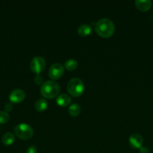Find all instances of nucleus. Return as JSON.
<instances>
[{"instance_id": "4", "label": "nucleus", "mask_w": 153, "mask_h": 153, "mask_svg": "<svg viewBox=\"0 0 153 153\" xmlns=\"http://www.w3.org/2000/svg\"><path fill=\"white\" fill-rule=\"evenodd\" d=\"M14 133L16 137L22 140H28L33 136V129L26 123L18 124L14 128Z\"/></svg>"}, {"instance_id": "17", "label": "nucleus", "mask_w": 153, "mask_h": 153, "mask_svg": "<svg viewBox=\"0 0 153 153\" xmlns=\"http://www.w3.org/2000/svg\"><path fill=\"white\" fill-rule=\"evenodd\" d=\"M34 82L38 85H42L43 84V76H40V74H37L36 77L34 78Z\"/></svg>"}, {"instance_id": "12", "label": "nucleus", "mask_w": 153, "mask_h": 153, "mask_svg": "<svg viewBox=\"0 0 153 153\" xmlns=\"http://www.w3.org/2000/svg\"><path fill=\"white\" fill-rule=\"evenodd\" d=\"M47 106L48 103L44 99H39L36 101L35 104H34V107L38 111H44L47 108Z\"/></svg>"}, {"instance_id": "19", "label": "nucleus", "mask_w": 153, "mask_h": 153, "mask_svg": "<svg viewBox=\"0 0 153 153\" xmlns=\"http://www.w3.org/2000/svg\"><path fill=\"white\" fill-rule=\"evenodd\" d=\"M4 109H5V111L7 112H9L10 111H12V109H13V105H12V104L10 102H8L6 103L5 105H4Z\"/></svg>"}, {"instance_id": "3", "label": "nucleus", "mask_w": 153, "mask_h": 153, "mask_svg": "<svg viewBox=\"0 0 153 153\" xmlns=\"http://www.w3.org/2000/svg\"><path fill=\"white\" fill-rule=\"evenodd\" d=\"M67 88L70 96L78 97L82 94L85 87L82 80L78 78H73L68 83Z\"/></svg>"}, {"instance_id": "15", "label": "nucleus", "mask_w": 153, "mask_h": 153, "mask_svg": "<svg viewBox=\"0 0 153 153\" xmlns=\"http://www.w3.org/2000/svg\"><path fill=\"white\" fill-rule=\"evenodd\" d=\"M81 111V108L80 106L78 104H72L68 108V113L70 116L72 117H76L80 114Z\"/></svg>"}, {"instance_id": "14", "label": "nucleus", "mask_w": 153, "mask_h": 153, "mask_svg": "<svg viewBox=\"0 0 153 153\" xmlns=\"http://www.w3.org/2000/svg\"><path fill=\"white\" fill-rule=\"evenodd\" d=\"M78 63L74 58H70V59H68L67 61L64 62V67H65L66 70H69V71H73L77 67Z\"/></svg>"}, {"instance_id": "8", "label": "nucleus", "mask_w": 153, "mask_h": 153, "mask_svg": "<svg viewBox=\"0 0 153 153\" xmlns=\"http://www.w3.org/2000/svg\"><path fill=\"white\" fill-rule=\"evenodd\" d=\"M143 143V139L142 136L139 134H131L129 137V144L134 149H140Z\"/></svg>"}, {"instance_id": "2", "label": "nucleus", "mask_w": 153, "mask_h": 153, "mask_svg": "<svg viewBox=\"0 0 153 153\" xmlns=\"http://www.w3.org/2000/svg\"><path fill=\"white\" fill-rule=\"evenodd\" d=\"M59 86L53 81H46L40 86V94L46 99H52L58 95Z\"/></svg>"}, {"instance_id": "18", "label": "nucleus", "mask_w": 153, "mask_h": 153, "mask_svg": "<svg viewBox=\"0 0 153 153\" xmlns=\"http://www.w3.org/2000/svg\"><path fill=\"white\" fill-rule=\"evenodd\" d=\"M26 153H38L37 148H36V146H29V147L27 148Z\"/></svg>"}, {"instance_id": "9", "label": "nucleus", "mask_w": 153, "mask_h": 153, "mask_svg": "<svg viewBox=\"0 0 153 153\" xmlns=\"http://www.w3.org/2000/svg\"><path fill=\"white\" fill-rule=\"evenodd\" d=\"M135 5L136 8L142 12H146L150 9L152 7L151 0H136Z\"/></svg>"}, {"instance_id": "20", "label": "nucleus", "mask_w": 153, "mask_h": 153, "mask_svg": "<svg viewBox=\"0 0 153 153\" xmlns=\"http://www.w3.org/2000/svg\"><path fill=\"white\" fill-rule=\"evenodd\" d=\"M140 153H150V150L148 147L142 146V147L140 149Z\"/></svg>"}, {"instance_id": "6", "label": "nucleus", "mask_w": 153, "mask_h": 153, "mask_svg": "<svg viewBox=\"0 0 153 153\" xmlns=\"http://www.w3.org/2000/svg\"><path fill=\"white\" fill-rule=\"evenodd\" d=\"M64 74V67L59 63L52 64L49 70V77L52 80L60 79Z\"/></svg>"}, {"instance_id": "5", "label": "nucleus", "mask_w": 153, "mask_h": 153, "mask_svg": "<svg viewBox=\"0 0 153 153\" xmlns=\"http://www.w3.org/2000/svg\"><path fill=\"white\" fill-rule=\"evenodd\" d=\"M45 66H46V61L44 59V58L40 56L33 58L30 63V68L32 71L37 74H40L44 70Z\"/></svg>"}, {"instance_id": "10", "label": "nucleus", "mask_w": 153, "mask_h": 153, "mask_svg": "<svg viewBox=\"0 0 153 153\" xmlns=\"http://www.w3.org/2000/svg\"><path fill=\"white\" fill-rule=\"evenodd\" d=\"M71 102V98L69 95L66 94H60L56 98V103L61 107H65L68 106Z\"/></svg>"}, {"instance_id": "16", "label": "nucleus", "mask_w": 153, "mask_h": 153, "mask_svg": "<svg viewBox=\"0 0 153 153\" xmlns=\"http://www.w3.org/2000/svg\"><path fill=\"white\" fill-rule=\"evenodd\" d=\"M10 119V116L6 111H0V123H6Z\"/></svg>"}, {"instance_id": "7", "label": "nucleus", "mask_w": 153, "mask_h": 153, "mask_svg": "<svg viewBox=\"0 0 153 153\" xmlns=\"http://www.w3.org/2000/svg\"><path fill=\"white\" fill-rule=\"evenodd\" d=\"M26 97V94L23 90L16 88L13 90L9 94V100L11 102L20 103L24 100Z\"/></svg>"}, {"instance_id": "1", "label": "nucleus", "mask_w": 153, "mask_h": 153, "mask_svg": "<svg viewBox=\"0 0 153 153\" xmlns=\"http://www.w3.org/2000/svg\"><path fill=\"white\" fill-rule=\"evenodd\" d=\"M95 31L100 37H111L115 31V25L112 21L107 18L100 19L95 24Z\"/></svg>"}, {"instance_id": "11", "label": "nucleus", "mask_w": 153, "mask_h": 153, "mask_svg": "<svg viewBox=\"0 0 153 153\" xmlns=\"http://www.w3.org/2000/svg\"><path fill=\"white\" fill-rule=\"evenodd\" d=\"M92 31V28L91 25H88V24H82V25H80L77 29L78 34L82 37H87L91 34Z\"/></svg>"}, {"instance_id": "13", "label": "nucleus", "mask_w": 153, "mask_h": 153, "mask_svg": "<svg viewBox=\"0 0 153 153\" xmlns=\"http://www.w3.org/2000/svg\"><path fill=\"white\" fill-rule=\"evenodd\" d=\"M14 134L10 132H7L2 136V141L6 146H10V145L13 144V143L14 142Z\"/></svg>"}]
</instances>
